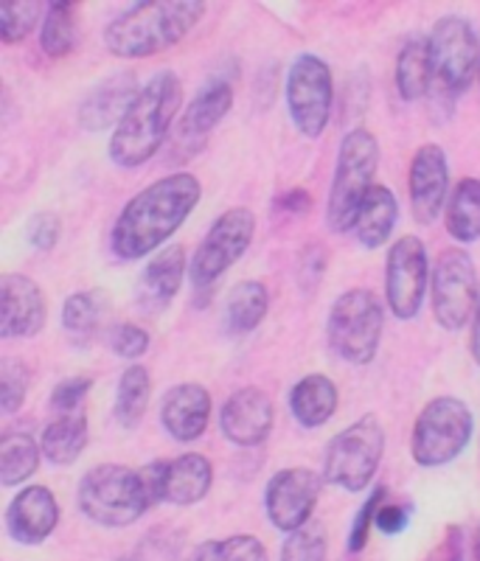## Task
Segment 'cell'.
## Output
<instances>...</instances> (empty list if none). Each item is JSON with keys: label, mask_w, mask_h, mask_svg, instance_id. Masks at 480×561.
<instances>
[{"label": "cell", "mask_w": 480, "mask_h": 561, "mask_svg": "<svg viewBox=\"0 0 480 561\" xmlns=\"http://www.w3.org/2000/svg\"><path fill=\"white\" fill-rule=\"evenodd\" d=\"M212 419V393L197 382L174 385L160 399V424L178 444L203 438Z\"/></svg>", "instance_id": "44dd1931"}, {"label": "cell", "mask_w": 480, "mask_h": 561, "mask_svg": "<svg viewBox=\"0 0 480 561\" xmlns=\"http://www.w3.org/2000/svg\"><path fill=\"white\" fill-rule=\"evenodd\" d=\"M433 278L427 248L419 237H402L388 248L385 262V300L399 320H413L424 307L427 284Z\"/></svg>", "instance_id": "7c38bea8"}, {"label": "cell", "mask_w": 480, "mask_h": 561, "mask_svg": "<svg viewBox=\"0 0 480 561\" xmlns=\"http://www.w3.org/2000/svg\"><path fill=\"white\" fill-rule=\"evenodd\" d=\"M205 14L199 0H149L124 9L104 26V45L118 59H147L186 39Z\"/></svg>", "instance_id": "3957f363"}, {"label": "cell", "mask_w": 480, "mask_h": 561, "mask_svg": "<svg viewBox=\"0 0 480 561\" xmlns=\"http://www.w3.org/2000/svg\"><path fill=\"white\" fill-rule=\"evenodd\" d=\"M79 511L90 523L104 528H127L152 508L141 469L122 463H102L79 480Z\"/></svg>", "instance_id": "277c9868"}, {"label": "cell", "mask_w": 480, "mask_h": 561, "mask_svg": "<svg viewBox=\"0 0 480 561\" xmlns=\"http://www.w3.org/2000/svg\"><path fill=\"white\" fill-rule=\"evenodd\" d=\"M267 307L270 293L262 280H242L228 293V300H225V329L233 337L253 332L267 314Z\"/></svg>", "instance_id": "f1b7e54d"}, {"label": "cell", "mask_w": 480, "mask_h": 561, "mask_svg": "<svg viewBox=\"0 0 480 561\" xmlns=\"http://www.w3.org/2000/svg\"><path fill=\"white\" fill-rule=\"evenodd\" d=\"M334 84L332 70L315 54H301L287 73V110L295 129L315 140L332 118Z\"/></svg>", "instance_id": "8fae6325"}, {"label": "cell", "mask_w": 480, "mask_h": 561, "mask_svg": "<svg viewBox=\"0 0 480 561\" xmlns=\"http://www.w3.org/2000/svg\"><path fill=\"white\" fill-rule=\"evenodd\" d=\"M79 39V23H77V7L73 3H48L43 18V28H39V48L43 54L54 59H62L77 48Z\"/></svg>", "instance_id": "1f68e13d"}, {"label": "cell", "mask_w": 480, "mask_h": 561, "mask_svg": "<svg viewBox=\"0 0 480 561\" xmlns=\"http://www.w3.org/2000/svg\"><path fill=\"white\" fill-rule=\"evenodd\" d=\"M424 561H464V530L453 525Z\"/></svg>", "instance_id": "b9f144b4"}, {"label": "cell", "mask_w": 480, "mask_h": 561, "mask_svg": "<svg viewBox=\"0 0 480 561\" xmlns=\"http://www.w3.org/2000/svg\"><path fill=\"white\" fill-rule=\"evenodd\" d=\"M253 233H256V214L250 208H231L225 210L222 217H217V222L205 233L203 244L188 264L194 289L197 293L212 289L248 253Z\"/></svg>", "instance_id": "30bf717a"}, {"label": "cell", "mask_w": 480, "mask_h": 561, "mask_svg": "<svg viewBox=\"0 0 480 561\" xmlns=\"http://www.w3.org/2000/svg\"><path fill=\"white\" fill-rule=\"evenodd\" d=\"M57 523V497L45 485H26L20 494H14L7 508L9 536L20 545H43L54 534Z\"/></svg>", "instance_id": "7402d4cb"}, {"label": "cell", "mask_w": 480, "mask_h": 561, "mask_svg": "<svg viewBox=\"0 0 480 561\" xmlns=\"http://www.w3.org/2000/svg\"><path fill=\"white\" fill-rule=\"evenodd\" d=\"M410 210L419 225H433L449 203V163L438 144H424L410 163Z\"/></svg>", "instance_id": "2e32d148"}, {"label": "cell", "mask_w": 480, "mask_h": 561, "mask_svg": "<svg viewBox=\"0 0 480 561\" xmlns=\"http://www.w3.org/2000/svg\"><path fill=\"white\" fill-rule=\"evenodd\" d=\"M309 203H312V199H309V194L301 192V188H293V192L278 197V208L293 210V214H304V210H309Z\"/></svg>", "instance_id": "ee69618b"}, {"label": "cell", "mask_w": 480, "mask_h": 561, "mask_svg": "<svg viewBox=\"0 0 480 561\" xmlns=\"http://www.w3.org/2000/svg\"><path fill=\"white\" fill-rule=\"evenodd\" d=\"M273 402L259 388L233 390L219 413V430L237 447H259L273 433Z\"/></svg>", "instance_id": "d6986e66"}, {"label": "cell", "mask_w": 480, "mask_h": 561, "mask_svg": "<svg viewBox=\"0 0 480 561\" xmlns=\"http://www.w3.org/2000/svg\"><path fill=\"white\" fill-rule=\"evenodd\" d=\"M39 449L37 440L28 433H7L0 438V483L12 485L26 483L39 469Z\"/></svg>", "instance_id": "4dcf8cb0"}, {"label": "cell", "mask_w": 480, "mask_h": 561, "mask_svg": "<svg viewBox=\"0 0 480 561\" xmlns=\"http://www.w3.org/2000/svg\"><path fill=\"white\" fill-rule=\"evenodd\" d=\"M447 233L458 244H472L480 239V180L464 178L455 183L444 210Z\"/></svg>", "instance_id": "83f0119b"}, {"label": "cell", "mask_w": 480, "mask_h": 561, "mask_svg": "<svg viewBox=\"0 0 480 561\" xmlns=\"http://www.w3.org/2000/svg\"><path fill=\"white\" fill-rule=\"evenodd\" d=\"M233 107V88L228 82H212L194 96V102L183 110L174 129V154L192 160L205 147V138L217 129L225 115Z\"/></svg>", "instance_id": "ac0fdd59"}, {"label": "cell", "mask_w": 480, "mask_h": 561, "mask_svg": "<svg viewBox=\"0 0 480 561\" xmlns=\"http://www.w3.org/2000/svg\"><path fill=\"white\" fill-rule=\"evenodd\" d=\"M149 396H152V379H149V370L144 365L133 363L118 379L116 388V421L124 430H135L141 424V419L147 415Z\"/></svg>", "instance_id": "f546056e"}, {"label": "cell", "mask_w": 480, "mask_h": 561, "mask_svg": "<svg viewBox=\"0 0 480 561\" xmlns=\"http://www.w3.org/2000/svg\"><path fill=\"white\" fill-rule=\"evenodd\" d=\"M478 298L480 287L472 255L464 248L444 250L433 264V278H430V300H433L436 323L447 332L467 329L478 309Z\"/></svg>", "instance_id": "9c48e42d"}, {"label": "cell", "mask_w": 480, "mask_h": 561, "mask_svg": "<svg viewBox=\"0 0 480 561\" xmlns=\"http://www.w3.org/2000/svg\"><path fill=\"white\" fill-rule=\"evenodd\" d=\"M90 390H93V379L90 377L62 379V382H59L52 393V408L57 410V415L77 413V410L82 408L84 396H88Z\"/></svg>", "instance_id": "f35d334b"}, {"label": "cell", "mask_w": 480, "mask_h": 561, "mask_svg": "<svg viewBox=\"0 0 480 561\" xmlns=\"http://www.w3.org/2000/svg\"><path fill=\"white\" fill-rule=\"evenodd\" d=\"M385 455V430L377 415H363L352 427L334 435L323 455V480L343 491L372 485Z\"/></svg>", "instance_id": "ba28073f"}, {"label": "cell", "mask_w": 480, "mask_h": 561, "mask_svg": "<svg viewBox=\"0 0 480 561\" xmlns=\"http://www.w3.org/2000/svg\"><path fill=\"white\" fill-rule=\"evenodd\" d=\"M478 77H480V70H478Z\"/></svg>", "instance_id": "c3c4849f"}, {"label": "cell", "mask_w": 480, "mask_h": 561, "mask_svg": "<svg viewBox=\"0 0 480 561\" xmlns=\"http://www.w3.org/2000/svg\"><path fill=\"white\" fill-rule=\"evenodd\" d=\"M338 385L327 374H309V377H304L301 382H295V388L289 390L293 419L307 430L323 427L334 415V410H338Z\"/></svg>", "instance_id": "cb8c5ba5"}, {"label": "cell", "mask_w": 480, "mask_h": 561, "mask_svg": "<svg viewBox=\"0 0 480 561\" xmlns=\"http://www.w3.org/2000/svg\"><path fill=\"white\" fill-rule=\"evenodd\" d=\"M110 348L116 351L122 359H141L149 351V334L147 329L135 323H118L110 332Z\"/></svg>", "instance_id": "74e56055"}, {"label": "cell", "mask_w": 480, "mask_h": 561, "mask_svg": "<svg viewBox=\"0 0 480 561\" xmlns=\"http://www.w3.org/2000/svg\"><path fill=\"white\" fill-rule=\"evenodd\" d=\"M397 217L399 205L391 188L388 185H374L363 210H359L357 225H354V237L365 250L382 248L391 239L393 228H397Z\"/></svg>", "instance_id": "d4e9b609"}, {"label": "cell", "mask_w": 480, "mask_h": 561, "mask_svg": "<svg viewBox=\"0 0 480 561\" xmlns=\"http://www.w3.org/2000/svg\"><path fill=\"white\" fill-rule=\"evenodd\" d=\"M99 320H102V295L99 293H73L62 304L65 332L84 337V334L96 332Z\"/></svg>", "instance_id": "d6a6232c"}, {"label": "cell", "mask_w": 480, "mask_h": 561, "mask_svg": "<svg viewBox=\"0 0 480 561\" xmlns=\"http://www.w3.org/2000/svg\"><path fill=\"white\" fill-rule=\"evenodd\" d=\"M475 561H480V523L478 530H475Z\"/></svg>", "instance_id": "7dc6e473"}, {"label": "cell", "mask_w": 480, "mask_h": 561, "mask_svg": "<svg viewBox=\"0 0 480 561\" xmlns=\"http://www.w3.org/2000/svg\"><path fill=\"white\" fill-rule=\"evenodd\" d=\"M43 3H34V0H23V3H9V7L0 9V39L7 45L20 43L32 34V28L37 26L39 18H45Z\"/></svg>", "instance_id": "e575fe53"}, {"label": "cell", "mask_w": 480, "mask_h": 561, "mask_svg": "<svg viewBox=\"0 0 480 561\" xmlns=\"http://www.w3.org/2000/svg\"><path fill=\"white\" fill-rule=\"evenodd\" d=\"M186 278V253L183 248L172 244L163 248L152 262L144 267L138 287H135V307L144 314L155 318L174 300L180 293V284Z\"/></svg>", "instance_id": "603a6c76"}, {"label": "cell", "mask_w": 480, "mask_h": 561, "mask_svg": "<svg viewBox=\"0 0 480 561\" xmlns=\"http://www.w3.org/2000/svg\"><path fill=\"white\" fill-rule=\"evenodd\" d=\"M219 553H222V561H267L264 545L259 542L256 536L248 534L219 539Z\"/></svg>", "instance_id": "60d3db41"}, {"label": "cell", "mask_w": 480, "mask_h": 561, "mask_svg": "<svg viewBox=\"0 0 480 561\" xmlns=\"http://www.w3.org/2000/svg\"><path fill=\"white\" fill-rule=\"evenodd\" d=\"M88 419L84 413H65L43 430L39 449L54 466H71L88 447Z\"/></svg>", "instance_id": "4316f807"}, {"label": "cell", "mask_w": 480, "mask_h": 561, "mask_svg": "<svg viewBox=\"0 0 480 561\" xmlns=\"http://www.w3.org/2000/svg\"><path fill=\"white\" fill-rule=\"evenodd\" d=\"M320 494V474L295 466V469H282L270 478L264 489V511L267 519L284 534H293L301 525L312 519V511L318 505Z\"/></svg>", "instance_id": "9a60e30c"}, {"label": "cell", "mask_w": 480, "mask_h": 561, "mask_svg": "<svg viewBox=\"0 0 480 561\" xmlns=\"http://www.w3.org/2000/svg\"><path fill=\"white\" fill-rule=\"evenodd\" d=\"M138 77L133 70H118L102 79L79 104V127L88 133H107L122 124L129 104L138 96Z\"/></svg>", "instance_id": "ffe728a7"}, {"label": "cell", "mask_w": 480, "mask_h": 561, "mask_svg": "<svg viewBox=\"0 0 480 561\" xmlns=\"http://www.w3.org/2000/svg\"><path fill=\"white\" fill-rule=\"evenodd\" d=\"M199 180L188 172H174L155 180L135 194L118 214L110 248L124 262H135L169 242L199 203Z\"/></svg>", "instance_id": "6da1fadb"}, {"label": "cell", "mask_w": 480, "mask_h": 561, "mask_svg": "<svg viewBox=\"0 0 480 561\" xmlns=\"http://www.w3.org/2000/svg\"><path fill=\"white\" fill-rule=\"evenodd\" d=\"M475 415L461 399L455 396H438L424 404L413 424L410 453L413 460L424 469H438L455 460L472 440Z\"/></svg>", "instance_id": "52a82bcc"}, {"label": "cell", "mask_w": 480, "mask_h": 561, "mask_svg": "<svg viewBox=\"0 0 480 561\" xmlns=\"http://www.w3.org/2000/svg\"><path fill=\"white\" fill-rule=\"evenodd\" d=\"M28 368L14 357L0 359V408L3 413H18L28 393Z\"/></svg>", "instance_id": "d590c367"}, {"label": "cell", "mask_w": 480, "mask_h": 561, "mask_svg": "<svg viewBox=\"0 0 480 561\" xmlns=\"http://www.w3.org/2000/svg\"><path fill=\"white\" fill-rule=\"evenodd\" d=\"M59 233H62V222L52 210H39L28 219L26 239L34 250H54L59 242Z\"/></svg>", "instance_id": "ab89813d"}, {"label": "cell", "mask_w": 480, "mask_h": 561, "mask_svg": "<svg viewBox=\"0 0 480 561\" xmlns=\"http://www.w3.org/2000/svg\"><path fill=\"white\" fill-rule=\"evenodd\" d=\"M469 351H472L475 365L480 368V298H478V309H475V318H472V340H469Z\"/></svg>", "instance_id": "bcb514c9"}, {"label": "cell", "mask_w": 480, "mask_h": 561, "mask_svg": "<svg viewBox=\"0 0 480 561\" xmlns=\"http://www.w3.org/2000/svg\"><path fill=\"white\" fill-rule=\"evenodd\" d=\"M141 474L152 505H194L208 497L214 485L212 460L199 453H186L174 460H155L144 466Z\"/></svg>", "instance_id": "5bb4252c"}, {"label": "cell", "mask_w": 480, "mask_h": 561, "mask_svg": "<svg viewBox=\"0 0 480 561\" xmlns=\"http://www.w3.org/2000/svg\"><path fill=\"white\" fill-rule=\"evenodd\" d=\"M377 528L385 536H397L408 528V511L402 505H382L377 514Z\"/></svg>", "instance_id": "7bdbcfd3"}, {"label": "cell", "mask_w": 480, "mask_h": 561, "mask_svg": "<svg viewBox=\"0 0 480 561\" xmlns=\"http://www.w3.org/2000/svg\"><path fill=\"white\" fill-rule=\"evenodd\" d=\"M385 494H388V489H385V485H377L363 503V508L357 511V517H354L352 523V534H348V550H352V553H359V550L365 548V542H368V528L377 525V514L385 505Z\"/></svg>", "instance_id": "8d00e7d4"}, {"label": "cell", "mask_w": 480, "mask_h": 561, "mask_svg": "<svg viewBox=\"0 0 480 561\" xmlns=\"http://www.w3.org/2000/svg\"><path fill=\"white\" fill-rule=\"evenodd\" d=\"M379 169V144L368 129L357 127L343 138L334 163L332 192L327 203V225L334 233H348L372 194Z\"/></svg>", "instance_id": "5b68a950"}, {"label": "cell", "mask_w": 480, "mask_h": 561, "mask_svg": "<svg viewBox=\"0 0 480 561\" xmlns=\"http://www.w3.org/2000/svg\"><path fill=\"white\" fill-rule=\"evenodd\" d=\"M183 104V84L172 70H160L138 90L113 135H110V160L122 169H138L158 154L169 129Z\"/></svg>", "instance_id": "7a4b0ae2"}, {"label": "cell", "mask_w": 480, "mask_h": 561, "mask_svg": "<svg viewBox=\"0 0 480 561\" xmlns=\"http://www.w3.org/2000/svg\"><path fill=\"white\" fill-rule=\"evenodd\" d=\"M430 54H433V70H436L438 84L453 96L464 93L480 70L478 34H475L472 23L458 14L442 18L433 26Z\"/></svg>", "instance_id": "4fadbf2b"}, {"label": "cell", "mask_w": 480, "mask_h": 561, "mask_svg": "<svg viewBox=\"0 0 480 561\" xmlns=\"http://www.w3.org/2000/svg\"><path fill=\"white\" fill-rule=\"evenodd\" d=\"M436 79L430 37H410L397 57V90L404 102H419L430 93V84Z\"/></svg>", "instance_id": "484cf974"}, {"label": "cell", "mask_w": 480, "mask_h": 561, "mask_svg": "<svg viewBox=\"0 0 480 561\" xmlns=\"http://www.w3.org/2000/svg\"><path fill=\"white\" fill-rule=\"evenodd\" d=\"M282 561H327V528L309 519L307 525L287 534Z\"/></svg>", "instance_id": "836d02e7"}, {"label": "cell", "mask_w": 480, "mask_h": 561, "mask_svg": "<svg viewBox=\"0 0 480 561\" xmlns=\"http://www.w3.org/2000/svg\"><path fill=\"white\" fill-rule=\"evenodd\" d=\"M188 561H222V553H219V539L217 542H203L199 548H194V553L188 556Z\"/></svg>", "instance_id": "f6af8a7d"}, {"label": "cell", "mask_w": 480, "mask_h": 561, "mask_svg": "<svg viewBox=\"0 0 480 561\" xmlns=\"http://www.w3.org/2000/svg\"><path fill=\"white\" fill-rule=\"evenodd\" d=\"M382 329L385 307L372 289H348L329 309V345L348 365L374 363L382 343Z\"/></svg>", "instance_id": "8992f818"}, {"label": "cell", "mask_w": 480, "mask_h": 561, "mask_svg": "<svg viewBox=\"0 0 480 561\" xmlns=\"http://www.w3.org/2000/svg\"><path fill=\"white\" fill-rule=\"evenodd\" d=\"M45 295L28 275L7 273L0 278V337L28 340L45 325Z\"/></svg>", "instance_id": "e0dca14e"}]
</instances>
